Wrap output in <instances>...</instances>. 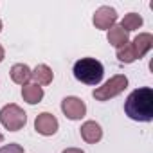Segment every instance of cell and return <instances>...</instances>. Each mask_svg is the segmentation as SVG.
Here are the masks:
<instances>
[{"label": "cell", "mask_w": 153, "mask_h": 153, "mask_svg": "<svg viewBox=\"0 0 153 153\" xmlns=\"http://www.w3.org/2000/svg\"><path fill=\"white\" fill-rule=\"evenodd\" d=\"M43 96H45L43 88L40 85H36V83H27V85L22 87V97L29 105H38L43 99Z\"/></svg>", "instance_id": "12"}, {"label": "cell", "mask_w": 153, "mask_h": 153, "mask_svg": "<svg viewBox=\"0 0 153 153\" xmlns=\"http://www.w3.org/2000/svg\"><path fill=\"white\" fill-rule=\"evenodd\" d=\"M140 25H142V16L137 15V13H128V15L123 18V22H121V27H123L126 33L135 31V29H139Z\"/></svg>", "instance_id": "14"}, {"label": "cell", "mask_w": 153, "mask_h": 153, "mask_svg": "<svg viewBox=\"0 0 153 153\" xmlns=\"http://www.w3.org/2000/svg\"><path fill=\"white\" fill-rule=\"evenodd\" d=\"M2 140H4V135H2V133H0V142H2Z\"/></svg>", "instance_id": "18"}, {"label": "cell", "mask_w": 153, "mask_h": 153, "mask_svg": "<svg viewBox=\"0 0 153 153\" xmlns=\"http://www.w3.org/2000/svg\"><path fill=\"white\" fill-rule=\"evenodd\" d=\"M126 87H128V78L124 74H117L114 78H110L108 81H105L103 87H97L92 92V96L96 101H108V99L123 94L126 90Z\"/></svg>", "instance_id": "4"}, {"label": "cell", "mask_w": 153, "mask_h": 153, "mask_svg": "<svg viewBox=\"0 0 153 153\" xmlns=\"http://www.w3.org/2000/svg\"><path fill=\"white\" fill-rule=\"evenodd\" d=\"M79 131H81L83 140L88 142V144H96V142H99V140L103 139V130H101V126H99L96 121H87V123H83L81 128H79Z\"/></svg>", "instance_id": "9"}, {"label": "cell", "mask_w": 153, "mask_h": 153, "mask_svg": "<svg viewBox=\"0 0 153 153\" xmlns=\"http://www.w3.org/2000/svg\"><path fill=\"white\" fill-rule=\"evenodd\" d=\"M4 58H6V51H4V47L0 45V63L4 61Z\"/></svg>", "instance_id": "17"}, {"label": "cell", "mask_w": 153, "mask_h": 153, "mask_svg": "<svg viewBox=\"0 0 153 153\" xmlns=\"http://www.w3.org/2000/svg\"><path fill=\"white\" fill-rule=\"evenodd\" d=\"M0 153H24V148L16 142H11V144H6L0 148Z\"/></svg>", "instance_id": "15"}, {"label": "cell", "mask_w": 153, "mask_h": 153, "mask_svg": "<svg viewBox=\"0 0 153 153\" xmlns=\"http://www.w3.org/2000/svg\"><path fill=\"white\" fill-rule=\"evenodd\" d=\"M61 112L65 114L67 119L70 121H79L87 115V105L83 99L76 97V96H68L61 101Z\"/></svg>", "instance_id": "6"}, {"label": "cell", "mask_w": 153, "mask_h": 153, "mask_svg": "<svg viewBox=\"0 0 153 153\" xmlns=\"http://www.w3.org/2000/svg\"><path fill=\"white\" fill-rule=\"evenodd\" d=\"M61 153H85V151L79 149V148H67V149H63Z\"/></svg>", "instance_id": "16"}, {"label": "cell", "mask_w": 153, "mask_h": 153, "mask_svg": "<svg viewBox=\"0 0 153 153\" xmlns=\"http://www.w3.org/2000/svg\"><path fill=\"white\" fill-rule=\"evenodd\" d=\"M72 72L74 78L85 85H99L105 76V67L96 58H81L74 63Z\"/></svg>", "instance_id": "2"}, {"label": "cell", "mask_w": 153, "mask_h": 153, "mask_svg": "<svg viewBox=\"0 0 153 153\" xmlns=\"http://www.w3.org/2000/svg\"><path fill=\"white\" fill-rule=\"evenodd\" d=\"M31 79H34L36 85L40 87H45V85H51L52 79H54V72L49 65L42 63V65H36L34 70H31Z\"/></svg>", "instance_id": "10"}, {"label": "cell", "mask_w": 153, "mask_h": 153, "mask_svg": "<svg viewBox=\"0 0 153 153\" xmlns=\"http://www.w3.org/2000/svg\"><path fill=\"white\" fill-rule=\"evenodd\" d=\"M153 49V36L149 33H140L133 38V42L126 43L124 47L117 49V59L121 63H133L135 59L144 58Z\"/></svg>", "instance_id": "3"}, {"label": "cell", "mask_w": 153, "mask_h": 153, "mask_svg": "<svg viewBox=\"0 0 153 153\" xmlns=\"http://www.w3.org/2000/svg\"><path fill=\"white\" fill-rule=\"evenodd\" d=\"M96 29H101V31H108L115 25L117 22V11L110 6H101L99 9H96L94 13V18H92Z\"/></svg>", "instance_id": "7"}, {"label": "cell", "mask_w": 153, "mask_h": 153, "mask_svg": "<svg viewBox=\"0 0 153 153\" xmlns=\"http://www.w3.org/2000/svg\"><path fill=\"white\" fill-rule=\"evenodd\" d=\"M124 112L131 121H153V90L149 87L135 88L124 101Z\"/></svg>", "instance_id": "1"}, {"label": "cell", "mask_w": 153, "mask_h": 153, "mask_svg": "<svg viewBox=\"0 0 153 153\" xmlns=\"http://www.w3.org/2000/svg\"><path fill=\"white\" fill-rule=\"evenodd\" d=\"M58 128H59L58 119H56L52 114H49V112H42V114H38L36 119H34V130H36L40 135L51 137V135H54V133L58 131Z\"/></svg>", "instance_id": "8"}, {"label": "cell", "mask_w": 153, "mask_h": 153, "mask_svg": "<svg viewBox=\"0 0 153 153\" xmlns=\"http://www.w3.org/2000/svg\"><path fill=\"white\" fill-rule=\"evenodd\" d=\"M0 123L4 124L6 130L9 131H18L25 126L27 123V114L15 103L6 105L2 110H0Z\"/></svg>", "instance_id": "5"}, {"label": "cell", "mask_w": 153, "mask_h": 153, "mask_svg": "<svg viewBox=\"0 0 153 153\" xmlns=\"http://www.w3.org/2000/svg\"><path fill=\"white\" fill-rule=\"evenodd\" d=\"M106 40H108V43H110L112 47L121 49V47H124V45L130 42V34H128L121 25H114L112 29H108Z\"/></svg>", "instance_id": "11"}, {"label": "cell", "mask_w": 153, "mask_h": 153, "mask_svg": "<svg viewBox=\"0 0 153 153\" xmlns=\"http://www.w3.org/2000/svg\"><path fill=\"white\" fill-rule=\"evenodd\" d=\"M0 31H2V20H0Z\"/></svg>", "instance_id": "19"}, {"label": "cell", "mask_w": 153, "mask_h": 153, "mask_svg": "<svg viewBox=\"0 0 153 153\" xmlns=\"http://www.w3.org/2000/svg\"><path fill=\"white\" fill-rule=\"evenodd\" d=\"M9 74H11V79L16 83V85H27L29 83V79H31V68L25 65V63H16V65H13L11 67V70H9Z\"/></svg>", "instance_id": "13"}]
</instances>
